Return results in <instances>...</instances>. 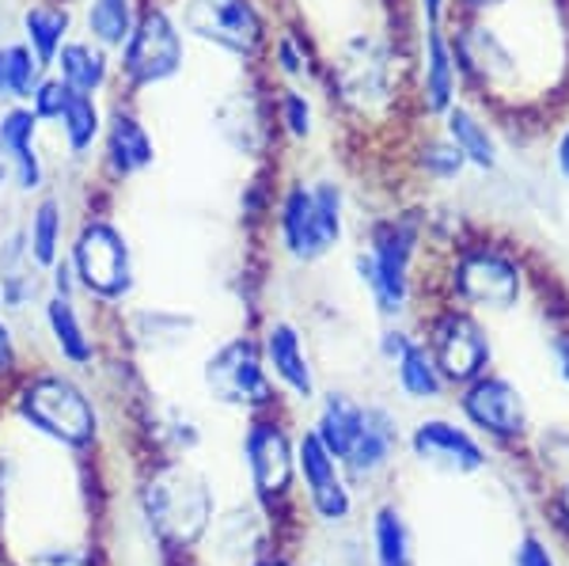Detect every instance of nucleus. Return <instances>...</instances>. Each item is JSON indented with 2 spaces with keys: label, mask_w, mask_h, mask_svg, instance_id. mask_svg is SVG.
I'll return each mask as SVG.
<instances>
[{
  "label": "nucleus",
  "mask_w": 569,
  "mask_h": 566,
  "mask_svg": "<svg viewBox=\"0 0 569 566\" xmlns=\"http://www.w3.org/2000/svg\"><path fill=\"white\" fill-rule=\"evenodd\" d=\"M410 342H415V335H407L402 327H388V331L380 335V354L395 365V358H399V354L407 350Z\"/></svg>",
  "instance_id": "ea45409f"
},
{
  "label": "nucleus",
  "mask_w": 569,
  "mask_h": 566,
  "mask_svg": "<svg viewBox=\"0 0 569 566\" xmlns=\"http://www.w3.org/2000/svg\"><path fill=\"white\" fill-rule=\"evenodd\" d=\"M528 267L493 240H460L452 255V297L471 312H512L525 300Z\"/></svg>",
  "instance_id": "7ed1b4c3"
},
{
  "label": "nucleus",
  "mask_w": 569,
  "mask_h": 566,
  "mask_svg": "<svg viewBox=\"0 0 569 566\" xmlns=\"http://www.w3.org/2000/svg\"><path fill=\"white\" fill-rule=\"evenodd\" d=\"M84 20H88L91 42L103 46V50H122L137 23L133 0H88Z\"/></svg>",
  "instance_id": "cd10ccee"
},
{
  "label": "nucleus",
  "mask_w": 569,
  "mask_h": 566,
  "mask_svg": "<svg viewBox=\"0 0 569 566\" xmlns=\"http://www.w3.org/2000/svg\"><path fill=\"white\" fill-rule=\"evenodd\" d=\"M53 66H58V77L72 91H84V96H96L107 85V72H110L107 50L96 42H66Z\"/></svg>",
  "instance_id": "393cba45"
},
{
  "label": "nucleus",
  "mask_w": 569,
  "mask_h": 566,
  "mask_svg": "<svg viewBox=\"0 0 569 566\" xmlns=\"http://www.w3.org/2000/svg\"><path fill=\"white\" fill-rule=\"evenodd\" d=\"M262 566H284V563H262Z\"/></svg>",
  "instance_id": "49530a36"
},
{
  "label": "nucleus",
  "mask_w": 569,
  "mask_h": 566,
  "mask_svg": "<svg viewBox=\"0 0 569 566\" xmlns=\"http://www.w3.org/2000/svg\"><path fill=\"white\" fill-rule=\"evenodd\" d=\"M410 449H415L421 464H433L440 471H456V476L486 468L482 445L463 426L448 423V418H421L415 434H410Z\"/></svg>",
  "instance_id": "2eb2a0df"
},
{
  "label": "nucleus",
  "mask_w": 569,
  "mask_h": 566,
  "mask_svg": "<svg viewBox=\"0 0 569 566\" xmlns=\"http://www.w3.org/2000/svg\"><path fill=\"white\" fill-rule=\"evenodd\" d=\"M187 66V34L163 8H149L122 46V72L133 88L176 80Z\"/></svg>",
  "instance_id": "6e6552de"
},
{
  "label": "nucleus",
  "mask_w": 569,
  "mask_h": 566,
  "mask_svg": "<svg viewBox=\"0 0 569 566\" xmlns=\"http://www.w3.org/2000/svg\"><path fill=\"white\" fill-rule=\"evenodd\" d=\"M395 380H399L402 396L418 399V404H433V399L445 396V388H448V380L440 377L433 354H429V346L421 339H415L399 358H395Z\"/></svg>",
  "instance_id": "5701e85b"
},
{
  "label": "nucleus",
  "mask_w": 569,
  "mask_h": 566,
  "mask_svg": "<svg viewBox=\"0 0 569 566\" xmlns=\"http://www.w3.org/2000/svg\"><path fill=\"white\" fill-rule=\"evenodd\" d=\"M440 130H445L448 141L463 152L467 168L479 171V176H498L501 163H505V141H501V130L490 115L482 111L475 99H460L452 103L445 115L437 118Z\"/></svg>",
  "instance_id": "ddd939ff"
},
{
  "label": "nucleus",
  "mask_w": 569,
  "mask_h": 566,
  "mask_svg": "<svg viewBox=\"0 0 569 566\" xmlns=\"http://www.w3.org/2000/svg\"><path fill=\"white\" fill-rule=\"evenodd\" d=\"M72 274L77 286L103 300H122L133 289V255L126 236L110 221H88L72 244Z\"/></svg>",
  "instance_id": "1a4fd4ad"
},
{
  "label": "nucleus",
  "mask_w": 569,
  "mask_h": 566,
  "mask_svg": "<svg viewBox=\"0 0 569 566\" xmlns=\"http://www.w3.org/2000/svg\"><path fill=\"white\" fill-rule=\"evenodd\" d=\"M46 324H50L53 346L61 350V358L72 365H88L96 346H91V335L84 331V319H80L77 305L66 294H53L46 300Z\"/></svg>",
  "instance_id": "b1692460"
},
{
  "label": "nucleus",
  "mask_w": 569,
  "mask_h": 566,
  "mask_svg": "<svg viewBox=\"0 0 569 566\" xmlns=\"http://www.w3.org/2000/svg\"><path fill=\"white\" fill-rule=\"evenodd\" d=\"M376 536V566H415V540L402 514L395 506H383L372 522Z\"/></svg>",
  "instance_id": "7c9ffc66"
},
{
  "label": "nucleus",
  "mask_w": 569,
  "mask_h": 566,
  "mask_svg": "<svg viewBox=\"0 0 569 566\" xmlns=\"http://www.w3.org/2000/svg\"><path fill=\"white\" fill-rule=\"evenodd\" d=\"M12 365H16V342H12L8 324L0 319V377H4V373H12Z\"/></svg>",
  "instance_id": "79ce46f5"
},
{
  "label": "nucleus",
  "mask_w": 569,
  "mask_h": 566,
  "mask_svg": "<svg viewBox=\"0 0 569 566\" xmlns=\"http://www.w3.org/2000/svg\"><path fill=\"white\" fill-rule=\"evenodd\" d=\"M361 426H365V407L357 404V399L346 396V391H330V396L323 399V407H319L316 430H311V434L327 445L330 456L346 460V453L353 449Z\"/></svg>",
  "instance_id": "4be33fe9"
},
{
  "label": "nucleus",
  "mask_w": 569,
  "mask_h": 566,
  "mask_svg": "<svg viewBox=\"0 0 569 566\" xmlns=\"http://www.w3.org/2000/svg\"><path fill=\"white\" fill-rule=\"evenodd\" d=\"M278 236L292 262H319L346 236V190L338 179H292L278 202Z\"/></svg>",
  "instance_id": "f257e3e1"
},
{
  "label": "nucleus",
  "mask_w": 569,
  "mask_h": 566,
  "mask_svg": "<svg viewBox=\"0 0 569 566\" xmlns=\"http://www.w3.org/2000/svg\"><path fill=\"white\" fill-rule=\"evenodd\" d=\"M463 99V72L448 27H421L418 46V107L426 118H440Z\"/></svg>",
  "instance_id": "f8f14e48"
},
{
  "label": "nucleus",
  "mask_w": 569,
  "mask_h": 566,
  "mask_svg": "<svg viewBox=\"0 0 569 566\" xmlns=\"http://www.w3.org/2000/svg\"><path fill=\"white\" fill-rule=\"evenodd\" d=\"M278 122L292 141H311L316 137V107H311L305 88H281L278 96Z\"/></svg>",
  "instance_id": "473e14b6"
},
{
  "label": "nucleus",
  "mask_w": 569,
  "mask_h": 566,
  "mask_svg": "<svg viewBox=\"0 0 569 566\" xmlns=\"http://www.w3.org/2000/svg\"><path fill=\"white\" fill-rule=\"evenodd\" d=\"M58 126H61V137H66L72 157H84L91 145L99 141V133H103V111H99L96 96L72 91V99L66 107V115L58 118Z\"/></svg>",
  "instance_id": "c756f323"
},
{
  "label": "nucleus",
  "mask_w": 569,
  "mask_h": 566,
  "mask_svg": "<svg viewBox=\"0 0 569 566\" xmlns=\"http://www.w3.org/2000/svg\"><path fill=\"white\" fill-rule=\"evenodd\" d=\"M273 69L281 72V80L289 88H300L316 72V58L308 53V46L297 31H281L273 39Z\"/></svg>",
  "instance_id": "2f4dec72"
},
{
  "label": "nucleus",
  "mask_w": 569,
  "mask_h": 566,
  "mask_svg": "<svg viewBox=\"0 0 569 566\" xmlns=\"http://www.w3.org/2000/svg\"><path fill=\"white\" fill-rule=\"evenodd\" d=\"M144 514H149L152 533L168 547H190L209 528L213 490L198 471L168 468L144 487Z\"/></svg>",
  "instance_id": "20e7f679"
},
{
  "label": "nucleus",
  "mask_w": 569,
  "mask_h": 566,
  "mask_svg": "<svg viewBox=\"0 0 569 566\" xmlns=\"http://www.w3.org/2000/svg\"><path fill=\"white\" fill-rule=\"evenodd\" d=\"M20 415L39 434L53 437L61 445H88L96 437V407L91 399L66 377H39L20 391Z\"/></svg>",
  "instance_id": "0eeeda50"
},
{
  "label": "nucleus",
  "mask_w": 569,
  "mask_h": 566,
  "mask_svg": "<svg viewBox=\"0 0 569 566\" xmlns=\"http://www.w3.org/2000/svg\"><path fill=\"white\" fill-rule=\"evenodd\" d=\"M550 168H555L558 182L569 187V118L558 126L555 137H550Z\"/></svg>",
  "instance_id": "c9c22d12"
},
{
  "label": "nucleus",
  "mask_w": 569,
  "mask_h": 566,
  "mask_svg": "<svg viewBox=\"0 0 569 566\" xmlns=\"http://www.w3.org/2000/svg\"><path fill=\"white\" fill-rule=\"evenodd\" d=\"M262 358L266 369L273 373V380L284 385L297 399H311L316 396V377H311V361L305 350V339L292 324H278L266 327V339H262Z\"/></svg>",
  "instance_id": "6ab92c4d"
},
{
  "label": "nucleus",
  "mask_w": 569,
  "mask_h": 566,
  "mask_svg": "<svg viewBox=\"0 0 569 566\" xmlns=\"http://www.w3.org/2000/svg\"><path fill=\"white\" fill-rule=\"evenodd\" d=\"M550 354H555L558 373H562V380L569 385V331H558L555 339H550Z\"/></svg>",
  "instance_id": "a19ab883"
},
{
  "label": "nucleus",
  "mask_w": 569,
  "mask_h": 566,
  "mask_svg": "<svg viewBox=\"0 0 569 566\" xmlns=\"http://www.w3.org/2000/svg\"><path fill=\"white\" fill-rule=\"evenodd\" d=\"M421 225H426V217L415 209L383 217L372 225L369 248L353 255L357 278L369 286L376 312L388 319L402 316L410 305V270H415L421 248Z\"/></svg>",
  "instance_id": "f03ea898"
},
{
  "label": "nucleus",
  "mask_w": 569,
  "mask_h": 566,
  "mask_svg": "<svg viewBox=\"0 0 569 566\" xmlns=\"http://www.w3.org/2000/svg\"><path fill=\"white\" fill-rule=\"evenodd\" d=\"M61 228H66V217H61V202L58 198H42L31 214V225H27V248H31L34 267L53 270L61 259Z\"/></svg>",
  "instance_id": "c85d7f7f"
},
{
  "label": "nucleus",
  "mask_w": 569,
  "mask_h": 566,
  "mask_svg": "<svg viewBox=\"0 0 569 566\" xmlns=\"http://www.w3.org/2000/svg\"><path fill=\"white\" fill-rule=\"evenodd\" d=\"M69 99H72V88L66 85L61 77H42V85L34 88V96H31V111L39 115V122H58L61 115H66V107H69Z\"/></svg>",
  "instance_id": "72a5a7b5"
},
{
  "label": "nucleus",
  "mask_w": 569,
  "mask_h": 566,
  "mask_svg": "<svg viewBox=\"0 0 569 566\" xmlns=\"http://www.w3.org/2000/svg\"><path fill=\"white\" fill-rule=\"evenodd\" d=\"M517 566H555V559L547 555V547L536 536H525L517 547Z\"/></svg>",
  "instance_id": "58836bf2"
},
{
  "label": "nucleus",
  "mask_w": 569,
  "mask_h": 566,
  "mask_svg": "<svg viewBox=\"0 0 569 566\" xmlns=\"http://www.w3.org/2000/svg\"><path fill=\"white\" fill-rule=\"evenodd\" d=\"M391 69L395 58L391 50L372 34H361V39L346 42L342 58L335 66V80L342 88V96L357 107H369L372 99H391Z\"/></svg>",
  "instance_id": "4468645a"
},
{
  "label": "nucleus",
  "mask_w": 569,
  "mask_h": 566,
  "mask_svg": "<svg viewBox=\"0 0 569 566\" xmlns=\"http://www.w3.org/2000/svg\"><path fill=\"white\" fill-rule=\"evenodd\" d=\"M107 160L114 176H137L156 163V145L133 115L118 111L107 126Z\"/></svg>",
  "instance_id": "412c9836"
},
{
  "label": "nucleus",
  "mask_w": 569,
  "mask_h": 566,
  "mask_svg": "<svg viewBox=\"0 0 569 566\" xmlns=\"http://www.w3.org/2000/svg\"><path fill=\"white\" fill-rule=\"evenodd\" d=\"M433 354L440 377L448 385H471L475 377L490 373V361H493V342H490V331L471 308L463 305H448L429 319V335L421 339Z\"/></svg>",
  "instance_id": "423d86ee"
},
{
  "label": "nucleus",
  "mask_w": 569,
  "mask_h": 566,
  "mask_svg": "<svg viewBox=\"0 0 569 566\" xmlns=\"http://www.w3.org/2000/svg\"><path fill=\"white\" fill-rule=\"evenodd\" d=\"M179 27L182 34H194L198 42L240 61H254L270 39L254 0H187Z\"/></svg>",
  "instance_id": "39448f33"
},
{
  "label": "nucleus",
  "mask_w": 569,
  "mask_h": 566,
  "mask_svg": "<svg viewBox=\"0 0 569 566\" xmlns=\"http://www.w3.org/2000/svg\"><path fill=\"white\" fill-rule=\"evenodd\" d=\"M421 27H448L452 23V0H418Z\"/></svg>",
  "instance_id": "4c0bfd02"
},
{
  "label": "nucleus",
  "mask_w": 569,
  "mask_h": 566,
  "mask_svg": "<svg viewBox=\"0 0 569 566\" xmlns=\"http://www.w3.org/2000/svg\"><path fill=\"white\" fill-rule=\"evenodd\" d=\"M555 514H558V525L569 533V483L562 490H558V498H555Z\"/></svg>",
  "instance_id": "37998d69"
},
{
  "label": "nucleus",
  "mask_w": 569,
  "mask_h": 566,
  "mask_svg": "<svg viewBox=\"0 0 569 566\" xmlns=\"http://www.w3.org/2000/svg\"><path fill=\"white\" fill-rule=\"evenodd\" d=\"M395 445H399V430H395V418L388 407H365V426L357 434L353 449L346 453L353 476H372L383 464L391 460Z\"/></svg>",
  "instance_id": "aec40b11"
},
{
  "label": "nucleus",
  "mask_w": 569,
  "mask_h": 566,
  "mask_svg": "<svg viewBox=\"0 0 569 566\" xmlns=\"http://www.w3.org/2000/svg\"><path fill=\"white\" fill-rule=\"evenodd\" d=\"M243 456H247V471H251V483L262 498L281 495L292 479V468H297V449L284 437V430L278 423H251L243 441Z\"/></svg>",
  "instance_id": "f3484780"
},
{
  "label": "nucleus",
  "mask_w": 569,
  "mask_h": 566,
  "mask_svg": "<svg viewBox=\"0 0 569 566\" xmlns=\"http://www.w3.org/2000/svg\"><path fill=\"white\" fill-rule=\"evenodd\" d=\"M8 179H12V176H8V168L0 163V190H4V182H8Z\"/></svg>",
  "instance_id": "a18cd8bd"
},
{
  "label": "nucleus",
  "mask_w": 569,
  "mask_h": 566,
  "mask_svg": "<svg viewBox=\"0 0 569 566\" xmlns=\"http://www.w3.org/2000/svg\"><path fill=\"white\" fill-rule=\"evenodd\" d=\"M0 99H12V85H8V46H0Z\"/></svg>",
  "instance_id": "c03bdc74"
},
{
  "label": "nucleus",
  "mask_w": 569,
  "mask_h": 566,
  "mask_svg": "<svg viewBox=\"0 0 569 566\" xmlns=\"http://www.w3.org/2000/svg\"><path fill=\"white\" fill-rule=\"evenodd\" d=\"M517 0H452V16H501Z\"/></svg>",
  "instance_id": "e433bc0d"
},
{
  "label": "nucleus",
  "mask_w": 569,
  "mask_h": 566,
  "mask_svg": "<svg viewBox=\"0 0 569 566\" xmlns=\"http://www.w3.org/2000/svg\"><path fill=\"white\" fill-rule=\"evenodd\" d=\"M297 468L305 476V487L311 495V506L319 509V517L323 522H342L350 514V490H346L342 476H338V456H330V449L311 430L297 445Z\"/></svg>",
  "instance_id": "a211bd4d"
},
{
  "label": "nucleus",
  "mask_w": 569,
  "mask_h": 566,
  "mask_svg": "<svg viewBox=\"0 0 569 566\" xmlns=\"http://www.w3.org/2000/svg\"><path fill=\"white\" fill-rule=\"evenodd\" d=\"M206 388L217 404L228 407H266L273 404V380L266 369L262 346L254 339L224 342L213 358L206 361Z\"/></svg>",
  "instance_id": "9d476101"
},
{
  "label": "nucleus",
  "mask_w": 569,
  "mask_h": 566,
  "mask_svg": "<svg viewBox=\"0 0 569 566\" xmlns=\"http://www.w3.org/2000/svg\"><path fill=\"white\" fill-rule=\"evenodd\" d=\"M27 566H96V563L80 547H46V552H34Z\"/></svg>",
  "instance_id": "f704fd0d"
},
{
  "label": "nucleus",
  "mask_w": 569,
  "mask_h": 566,
  "mask_svg": "<svg viewBox=\"0 0 569 566\" xmlns=\"http://www.w3.org/2000/svg\"><path fill=\"white\" fill-rule=\"evenodd\" d=\"M23 42L31 46V53L42 61V69H50L58 61L61 46L69 42V12L58 4H34L23 12Z\"/></svg>",
  "instance_id": "a878e982"
},
{
  "label": "nucleus",
  "mask_w": 569,
  "mask_h": 566,
  "mask_svg": "<svg viewBox=\"0 0 569 566\" xmlns=\"http://www.w3.org/2000/svg\"><path fill=\"white\" fill-rule=\"evenodd\" d=\"M0 163L20 190L42 187V157H39V115L27 103H12L0 115Z\"/></svg>",
  "instance_id": "dca6fc26"
},
{
  "label": "nucleus",
  "mask_w": 569,
  "mask_h": 566,
  "mask_svg": "<svg viewBox=\"0 0 569 566\" xmlns=\"http://www.w3.org/2000/svg\"><path fill=\"white\" fill-rule=\"evenodd\" d=\"M415 168H418V176H426L429 182H437V187H456V182L471 171L463 160V152L448 141L445 130L421 137L418 149H415Z\"/></svg>",
  "instance_id": "bb28decb"
},
{
  "label": "nucleus",
  "mask_w": 569,
  "mask_h": 566,
  "mask_svg": "<svg viewBox=\"0 0 569 566\" xmlns=\"http://www.w3.org/2000/svg\"><path fill=\"white\" fill-rule=\"evenodd\" d=\"M460 410L475 430L501 437V441L520 437L528 430L525 396H520V388L512 385L509 377H501V373H482V377H475L471 385H463Z\"/></svg>",
  "instance_id": "9b49d317"
}]
</instances>
